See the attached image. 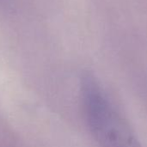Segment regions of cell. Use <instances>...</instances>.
Instances as JSON below:
<instances>
[{
	"instance_id": "obj_1",
	"label": "cell",
	"mask_w": 147,
	"mask_h": 147,
	"mask_svg": "<svg viewBox=\"0 0 147 147\" xmlns=\"http://www.w3.org/2000/svg\"><path fill=\"white\" fill-rule=\"evenodd\" d=\"M81 96L87 125L99 147H142L127 121L90 73L82 77Z\"/></svg>"
}]
</instances>
